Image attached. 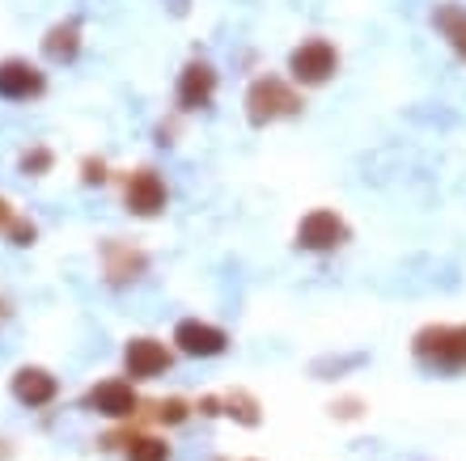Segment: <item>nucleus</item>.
I'll return each instance as SVG.
<instances>
[{
  "label": "nucleus",
  "mask_w": 466,
  "mask_h": 461,
  "mask_svg": "<svg viewBox=\"0 0 466 461\" xmlns=\"http://www.w3.org/2000/svg\"><path fill=\"white\" fill-rule=\"evenodd\" d=\"M301 94H297L293 81L268 73V76H255L250 89H246V123L250 127H271L280 119H297L301 115Z\"/></svg>",
  "instance_id": "f257e3e1"
},
{
  "label": "nucleus",
  "mask_w": 466,
  "mask_h": 461,
  "mask_svg": "<svg viewBox=\"0 0 466 461\" xmlns=\"http://www.w3.org/2000/svg\"><path fill=\"white\" fill-rule=\"evenodd\" d=\"M411 352L424 368H437V373H458L466 368V322L458 326H424L411 339Z\"/></svg>",
  "instance_id": "f03ea898"
},
{
  "label": "nucleus",
  "mask_w": 466,
  "mask_h": 461,
  "mask_svg": "<svg viewBox=\"0 0 466 461\" xmlns=\"http://www.w3.org/2000/svg\"><path fill=\"white\" fill-rule=\"evenodd\" d=\"M339 73V51L327 38H306L289 51V81L301 89H319Z\"/></svg>",
  "instance_id": "7ed1b4c3"
},
{
  "label": "nucleus",
  "mask_w": 466,
  "mask_h": 461,
  "mask_svg": "<svg viewBox=\"0 0 466 461\" xmlns=\"http://www.w3.org/2000/svg\"><path fill=\"white\" fill-rule=\"evenodd\" d=\"M348 237H352V229H348V220L335 207H314V212H306V216L297 220V229H293V246L306 250V255H331Z\"/></svg>",
  "instance_id": "20e7f679"
},
{
  "label": "nucleus",
  "mask_w": 466,
  "mask_h": 461,
  "mask_svg": "<svg viewBox=\"0 0 466 461\" xmlns=\"http://www.w3.org/2000/svg\"><path fill=\"white\" fill-rule=\"evenodd\" d=\"M170 204V191H166V178H161L153 165H136V170L123 174V212L136 220H157Z\"/></svg>",
  "instance_id": "39448f33"
},
{
  "label": "nucleus",
  "mask_w": 466,
  "mask_h": 461,
  "mask_svg": "<svg viewBox=\"0 0 466 461\" xmlns=\"http://www.w3.org/2000/svg\"><path fill=\"white\" fill-rule=\"evenodd\" d=\"M89 415H102V419H111V424H127L140 415V394H136V381H123V376H106V381H94L86 389V398H81Z\"/></svg>",
  "instance_id": "423d86ee"
},
{
  "label": "nucleus",
  "mask_w": 466,
  "mask_h": 461,
  "mask_svg": "<svg viewBox=\"0 0 466 461\" xmlns=\"http://www.w3.org/2000/svg\"><path fill=\"white\" fill-rule=\"evenodd\" d=\"M98 263H102V279L111 288H127V284H136L148 271V255L140 246L123 242V237H106L98 246Z\"/></svg>",
  "instance_id": "0eeeda50"
},
{
  "label": "nucleus",
  "mask_w": 466,
  "mask_h": 461,
  "mask_svg": "<svg viewBox=\"0 0 466 461\" xmlns=\"http://www.w3.org/2000/svg\"><path fill=\"white\" fill-rule=\"evenodd\" d=\"M221 76L208 60H187L183 73H178V85H174V106L183 115H196V110H208L212 97H217Z\"/></svg>",
  "instance_id": "6e6552de"
},
{
  "label": "nucleus",
  "mask_w": 466,
  "mask_h": 461,
  "mask_svg": "<svg viewBox=\"0 0 466 461\" xmlns=\"http://www.w3.org/2000/svg\"><path fill=\"white\" fill-rule=\"evenodd\" d=\"M174 352L153 335H136L123 343V376L132 381H157L161 373H170Z\"/></svg>",
  "instance_id": "1a4fd4ad"
},
{
  "label": "nucleus",
  "mask_w": 466,
  "mask_h": 461,
  "mask_svg": "<svg viewBox=\"0 0 466 461\" xmlns=\"http://www.w3.org/2000/svg\"><path fill=\"white\" fill-rule=\"evenodd\" d=\"M174 347L191 360H217L229 352V330H221L217 322H204V317H183L174 326Z\"/></svg>",
  "instance_id": "9d476101"
},
{
  "label": "nucleus",
  "mask_w": 466,
  "mask_h": 461,
  "mask_svg": "<svg viewBox=\"0 0 466 461\" xmlns=\"http://www.w3.org/2000/svg\"><path fill=\"white\" fill-rule=\"evenodd\" d=\"M43 94H47V73L38 64L22 60V55L0 60V97L5 102H38Z\"/></svg>",
  "instance_id": "9b49d317"
},
{
  "label": "nucleus",
  "mask_w": 466,
  "mask_h": 461,
  "mask_svg": "<svg viewBox=\"0 0 466 461\" xmlns=\"http://www.w3.org/2000/svg\"><path fill=\"white\" fill-rule=\"evenodd\" d=\"M9 394L22 406H30V411H43V406H51L60 398V376L43 365H22L9 376Z\"/></svg>",
  "instance_id": "f8f14e48"
},
{
  "label": "nucleus",
  "mask_w": 466,
  "mask_h": 461,
  "mask_svg": "<svg viewBox=\"0 0 466 461\" xmlns=\"http://www.w3.org/2000/svg\"><path fill=\"white\" fill-rule=\"evenodd\" d=\"M38 47H43V55H47L51 64H76V55L86 47V30H81L76 17H64V22L47 25V35H43Z\"/></svg>",
  "instance_id": "ddd939ff"
},
{
  "label": "nucleus",
  "mask_w": 466,
  "mask_h": 461,
  "mask_svg": "<svg viewBox=\"0 0 466 461\" xmlns=\"http://www.w3.org/2000/svg\"><path fill=\"white\" fill-rule=\"evenodd\" d=\"M432 30L450 43V51H454L458 60H466V9L462 5H450V0L437 5L432 9Z\"/></svg>",
  "instance_id": "4468645a"
},
{
  "label": "nucleus",
  "mask_w": 466,
  "mask_h": 461,
  "mask_svg": "<svg viewBox=\"0 0 466 461\" xmlns=\"http://www.w3.org/2000/svg\"><path fill=\"white\" fill-rule=\"evenodd\" d=\"M221 415H229L233 424H242V427H258L263 406H258V398L250 394V389H225L221 394Z\"/></svg>",
  "instance_id": "2eb2a0df"
},
{
  "label": "nucleus",
  "mask_w": 466,
  "mask_h": 461,
  "mask_svg": "<svg viewBox=\"0 0 466 461\" xmlns=\"http://www.w3.org/2000/svg\"><path fill=\"white\" fill-rule=\"evenodd\" d=\"M123 457L127 461H170V445L161 436H153V432H132L127 436V445H123Z\"/></svg>",
  "instance_id": "dca6fc26"
},
{
  "label": "nucleus",
  "mask_w": 466,
  "mask_h": 461,
  "mask_svg": "<svg viewBox=\"0 0 466 461\" xmlns=\"http://www.w3.org/2000/svg\"><path fill=\"white\" fill-rule=\"evenodd\" d=\"M17 170H22L25 178H43V174H51V170H56V153H51L47 145L25 148L22 157H17Z\"/></svg>",
  "instance_id": "f3484780"
},
{
  "label": "nucleus",
  "mask_w": 466,
  "mask_h": 461,
  "mask_svg": "<svg viewBox=\"0 0 466 461\" xmlns=\"http://www.w3.org/2000/svg\"><path fill=\"white\" fill-rule=\"evenodd\" d=\"M5 237H9V246H35L38 242V225L30 216H22V212H13L9 225H5Z\"/></svg>",
  "instance_id": "a211bd4d"
},
{
  "label": "nucleus",
  "mask_w": 466,
  "mask_h": 461,
  "mask_svg": "<svg viewBox=\"0 0 466 461\" xmlns=\"http://www.w3.org/2000/svg\"><path fill=\"white\" fill-rule=\"evenodd\" d=\"M187 415H191V402H187V398H161V402H153V419H157V424H166V427L183 424Z\"/></svg>",
  "instance_id": "6ab92c4d"
},
{
  "label": "nucleus",
  "mask_w": 466,
  "mask_h": 461,
  "mask_svg": "<svg viewBox=\"0 0 466 461\" xmlns=\"http://www.w3.org/2000/svg\"><path fill=\"white\" fill-rule=\"evenodd\" d=\"M106 178H111V170H106V161H102V157H86V161H81V183H86V186H102Z\"/></svg>",
  "instance_id": "aec40b11"
},
{
  "label": "nucleus",
  "mask_w": 466,
  "mask_h": 461,
  "mask_svg": "<svg viewBox=\"0 0 466 461\" xmlns=\"http://www.w3.org/2000/svg\"><path fill=\"white\" fill-rule=\"evenodd\" d=\"M9 216H13V204L0 195V233H5V225H9Z\"/></svg>",
  "instance_id": "412c9836"
}]
</instances>
